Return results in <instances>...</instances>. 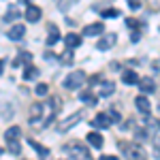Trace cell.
Segmentation results:
<instances>
[{"mask_svg": "<svg viewBox=\"0 0 160 160\" xmlns=\"http://www.w3.org/2000/svg\"><path fill=\"white\" fill-rule=\"evenodd\" d=\"M79 98H81V102H88V105H94V102H96V98H94V94H92V92H81V96H79Z\"/></svg>", "mask_w": 160, "mask_h": 160, "instance_id": "23", "label": "cell"}, {"mask_svg": "<svg viewBox=\"0 0 160 160\" xmlns=\"http://www.w3.org/2000/svg\"><path fill=\"white\" fill-rule=\"evenodd\" d=\"M94 128H100V130H105V128H109L111 124V118H109V113H98V115H96V118H94Z\"/></svg>", "mask_w": 160, "mask_h": 160, "instance_id": "6", "label": "cell"}, {"mask_svg": "<svg viewBox=\"0 0 160 160\" xmlns=\"http://www.w3.org/2000/svg\"><path fill=\"white\" fill-rule=\"evenodd\" d=\"M115 43H118V34L109 32V34H105V37H100V38H98L96 47H98L100 51H107V49H111V47H113Z\"/></svg>", "mask_w": 160, "mask_h": 160, "instance_id": "5", "label": "cell"}, {"mask_svg": "<svg viewBox=\"0 0 160 160\" xmlns=\"http://www.w3.org/2000/svg\"><path fill=\"white\" fill-rule=\"evenodd\" d=\"M126 26H128V28H137L139 22H135V19H126Z\"/></svg>", "mask_w": 160, "mask_h": 160, "instance_id": "33", "label": "cell"}, {"mask_svg": "<svg viewBox=\"0 0 160 160\" xmlns=\"http://www.w3.org/2000/svg\"><path fill=\"white\" fill-rule=\"evenodd\" d=\"M81 120H83V113H81V111H77V113H73V115H68L66 120H62V122L58 124V132H66V130H71V128L77 126Z\"/></svg>", "mask_w": 160, "mask_h": 160, "instance_id": "4", "label": "cell"}, {"mask_svg": "<svg viewBox=\"0 0 160 160\" xmlns=\"http://www.w3.org/2000/svg\"><path fill=\"white\" fill-rule=\"evenodd\" d=\"M19 15H22V13L17 11L15 7H9V9H7V15H4V19H7V22H13V19H17Z\"/></svg>", "mask_w": 160, "mask_h": 160, "instance_id": "21", "label": "cell"}, {"mask_svg": "<svg viewBox=\"0 0 160 160\" xmlns=\"http://www.w3.org/2000/svg\"><path fill=\"white\" fill-rule=\"evenodd\" d=\"M24 15H26V19H28L30 24H34V22L41 19V9H38V7H28Z\"/></svg>", "mask_w": 160, "mask_h": 160, "instance_id": "11", "label": "cell"}, {"mask_svg": "<svg viewBox=\"0 0 160 160\" xmlns=\"http://www.w3.org/2000/svg\"><path fill=\"white\" fill-rule=\"evenodd\" d=\"M4 71V60H0V73Z\"/></svg>", "mask_w": 160, "mask_h": 160, "instance_id": "35", "label": "cell"}, {"mask_svg": "<svg viewBox=\"0 0 160 160\" xmlns=\"http://www.w3.org/2000/svg\"><path fill=\"white\" fill-rule=\"evenodd\" d=\"M64 43H66V47H68V49H75V47H79V45H81V37L71 32V34H66V37H64Z\"/></svg>", "mask_w": 160, "mask_h": 160, "instance_id": "15", "label": "cell"}, {"mask_svg": "<svg viewBox=\"0 0 160 160\" xmlns=\"http://www.w3.org/2000/svg\"><path fill=\"white\" fill-rule=\"evenodd\" d=\"M75 2H77V0H60V2H58V7H60V11H68Z\"/></svg>", "mask_w": 160, "mask_h": 160, "instance_id": "24", "label": "cell"}, {"mask_svg": "<svg viewBox=\"0 0 160 160\" xmlns=\"http://www.w3.org/2000/svg\"><path fill=\"white\" fill-rule=\"evenodd\" d=\"M37 77H38V68L32 66V64H28L26 71H24V79L26 81H32V79H37Z\"/></svg>", "mask_w": 160, "mask_h": 160, "instance_id": "20", "label": "cell"}, {"mask_svg": "<svg viewBox=\"0 0 160 160\" xmlns=\"http://www.w3.org/2000/svg\"><path fill=\"white\" fill-rule=\"evenodd\" d=\"M88 143L94 145V148H102L105 139H102V135H98V132H90V135H88Z\"/></svg>", "mask_w": 160, "mask_h": 160, "instance_id": "17", "label": "cell"}, {"mask_svg": "<svg viewBox=\"0 0 160 160\" xmlns=\"http://www.w3.org/2000/svg\"><path fill=\"white\" fill-rule=\"evenodd\" d=\"M98 81H100V75H92V77L88 79V83H90V86H96Z\"/></svg>", "mask_w": 160, "mask_h": 160, "instance_id": "30", "label": "cell"}, {"mask_svg": "<svg viewBox=\"0 0 160 160\" xmlns=\"http://www.w3.org/2000/svg\"><path fill=\"white\" fill-rule=\"evenodd\" d=\"M135 105L139 113H143V115H149V111H152V102L148 100V96H137L135 98Z\"/></svg>", "mask_w": 160, "mask_h": 160, "instance_id": "7", "label": "cell"}, {"mask_svg": "<svg viewBox=\"0 0 160 160\" xmlns=\"http://www.w3.org/2000/svg\"><path fill=\"white\" fill-rule=\"evenodd\" d=\"M139 88H141V92H145V94H149V92H156V83H154V79H141L139 77Z\"/></svg>", "mask_w": 160, "mask_h": 160, "instance_id": "12", "label": "cell"}, {"mask_svg": "<svg viewBox=\"0 0 160 160\" xmlns=\"http://www.w3.org/2000/svg\"><path fill=\"white\" fill-rule=\"evenodd\" d=\"M58 60H60L62 64H73V53H71V51H66V53H62Z\"/></svg>", "mask_w": 160, "mask_h": 160, "instance_id": "27", "label": "cell"}, {"mask_svg": "<svg viewBox=\"0 0 160 160\" xmlns=\"http://www.w3.org/2000/svg\"><path fill=\"white\" fill-rule=\"evenodd\" d=\"M28 143H30L32 148L37 149V152H38V154H41V156H49V149H45V148H43V145H41V143H37V141H32V139H30Z\"/></svg>", "mask_w": 160, "mask_h": 160, "instance_id": "22", "label": "cell"}, {"mask_svg": "<svg viewBox=\"0 0 160 160\" xmlns=\"http://www.w3.org/2000/svg\"><path fill=\"white\" fill-rule=\"evenodd\" d=\"M113 90H115V83H113V81H100L98 96H100V98H107V96L113 94Z\"/></svg>", "mask_w": 160, "mask_h": 160, "instance_id": "9", "label": "cell"}, {"mask_svg": "<svg viewBox=\"0 0 160 160\" xmlns=\"http://www.w3.org/2000/svg\"><path fill=\"white\" fill-rule=\"evenodd\" d=\"M102 17H120V11L118 9H107V11H98Z\"/></svg>", "mask_w": 160, "mask_h": 160, "instance_id": "26", "label": "cell"}, {"mask_svg": "<svg viewBox=\"0 0 160 160\" xmlns=\"http://www.w3.org/2000/svg\"><path fill=\"white\" fill-rule=\"evenodd\" d=\"M43 109H45V107H43L41 102H34V105H32V109H30V124H34V122H38V120H41Z\"/></svg>", "mask_w": 160, "mask_h": 160, "instance_id": "14", "label": "cell"}, {"mask_svg": "<svg viewBox=\"0 0 160 160\" xmlns=\"http://www.w3.org/2000/svg\"><path fill=\"white\" fill-rule=\"evenodd\" d=\"M11 64H13V68H19V66H24V64H32V53H30V51H22Z\"/></svg>", "mask_w": 160, "mask_h": 160, "instance_id": "8", "label": "cell"}, {"mask_svg": "<svg viewBox=\"0 0 160 160\" xmlns=\"http://www.w3.org/2000/svg\"><path fill=\"white\" fill-rule=\"evenodd\" d=\"M139 38H141V32H139V30H132V34H130V41L135 43V41H139Z\"/></svg>", "mask_w": 160, "mask_h": 160, "instance_id": "32", "label": "cell"}, {"mask_svg": "<svg viewBox=\"0 0 160 160\" xmlns=\"http://www.w3.org/2000/svg\"><path fill=\"white\" fill-rule=\"evenodd\" d=\"M100 160H118L115 156H100Z\"/></svg>", "mask_w": 160, "mask_h": 160, "instance_id": "34", "label": "cell"}, {"mask_svg": "<svg viewBox=\"0 0 160 160\" xmlns=\"http://www.w3.org/2000/svg\"><path fill=\"white\" fill-rule=\"evenodd\" d=\"M102 28H105L102 24H90L83 28V34L86 37H98V34H102Z\"/></svg>", "mask_w": 160, "mask_h": 160, "instance_id": "13", "label": "cell"}, {"mask_svg": "<svg viewBox=\"0 0 160 160\" xmlns=\"http://www.w3.org/2000/svg\"><path fill=\"white\" fill-rule=\"evenodd\" d=\"M0 154H2V148H0Z\"/></svg>", "mask_w": 160, "mask_h": 160, "instance_id": "36", "label": "cell"}, {"mask_svg": "<svg viewBox=\"0 0 160 160\" xmlns=\"http://www.w3.org/2000/svg\"><path fill=\"white\" fill-rule=\"evenodd\" d=\"M120 149L126 156V160H148V154L145 149L141 148L139 143H126V141H120Z\"/></svg>", "mask_w": 160, "mask_h": 160, "instance_id": "1", "label": "cell"}, {"mask_svg": "<svg viewBox=\"0 0 160 160\" xmlns=\"http://www.w3.org/2000/svg\"><path fill=\"white\" fill-rule=\"evenodd\" d=\"M9 152H11L13 156H17V154L22 152V148H19V143H17V141H9Z\"/></svg>", "mask_w": 160, "mask_h": 160, "instance_id": "25", "label": "cell"}, {"mask_svg": "<svg viewBox=\"0 0 160 160\" xmlns=\"http://www.w3.org/2000/svg\"><path fill=\"white\" fill-rule=\"evenodd\" d=\"M109 118H111V122H120V120H122L120 113H115V111H109Z\"/></svg>", "mask_w": 160, "mask_h": 160, "instance_id": "31", "label": "cell"}, {"mask_svg": "<svg viewBox=\"0 0 160 160\" xmlns=\"http://www.w3.org/2000/svg\"><path fill=\"white\" fill-rule=\"evenodd\" d=\"M47 90H49V88L45 86V83H38V86H37V94H38V96H45Z\"/></svg>", "mask_w": 160, "mask_h": 160, "instance_id": "28", "label": "cell"}, {"mask_svg": "<svg viewBox=\"0 0 160 160\" xmlns=\"http://www.w3.org/2000/svg\"><path fill=\"white\" fill-rule=\"evenodd\" d=\"M24 34H26V28L22 24H15V26L9 28V38H11V41H19Z\"/></svg>", "mask_w": 160, "mask_h": 160, "instance_id": "10", "label": "cell"}, {"mask_svg": "<svg viewBox=\"0 0 160 160\" xmlns=\"http://www.w3.org/2000/svg\"><path fill=\"white\" fill-rule=\"evenodd\" d=\"M122 81L126 83V86H135L137 81H139V75H137L135 71H124L122 73Z\"/></svg>", "mask_w": 160, "mask_h": 160, "instance_id": "16", "label": "cell"}, {"mask_svg": "<svg viewBox=\"0 0 160 160\" xmlns=\"http://www.w3.org/2000/svg\"><path fill=\"white\" fill-rule=\"evenodd\" d=\"M64 152H66L68 156H73L75 160H90V152H88V148H83L79 141H73V143L64 145Z\"/></svg>", "mask_w": 160, "mask_h": 160, "instance_id": "2", "label": "cell"}, {"mask_svg": "<svg viewBox=\"0 0 160 160\" xmlns=\"http://www.w3.org/2000/svg\"><path fill=\"white\" fill-rule=\"evenodd\" d=\"M83 81H86V73H83V71H73V73L64 79L62 86L66 88V90H77V88L83 86Z\"/></svg>", "mask_w": 160, "mask_h": 160, "instance_id": "3", "label": "cell"}, {"mask_svg": "<svg viewBox=\"0 0 160 160\" xmlns=\"http://www.w3.org/2000/svg\"><path fill=\"white\" fill-rule=\"evenodd\" d=\"M58 38H60V32H58V28L56 26H49V32H47V45H56L58 43Z\"/></svg>", "mask_w": 160, "mask_h": 160, "instance_id": "19", "label": "cell"}, {"mask_svg": "<svg viewBox=\"0 0 160 160\" xmlns=\"http://www.w3.org/2000/svg\"><path fill=\"white\" fill-rule=\"evenodd\" d=\"M126 2H128V7H130V9H139V7H141V0H126Z\"/></svg>", "mask_w": 160, "mask_h": 160, "instance_id": "29", "label": "cell"}, {"mask_svg": "<svg viewBox=\"0 0 160 160\" xmlns=\"http://www.w3.org/2000/svg\"><path fill=\"white\" fill-rule=\"evenodd\" d=\"M19 137H22V130H19L17 126H11V128L4 132V139H7V143H9V141H17Z\"/></svg>", "mask_w": 160, "mask_h": 160, "instance_id": "18", "label": "cell"}]
</instances>
